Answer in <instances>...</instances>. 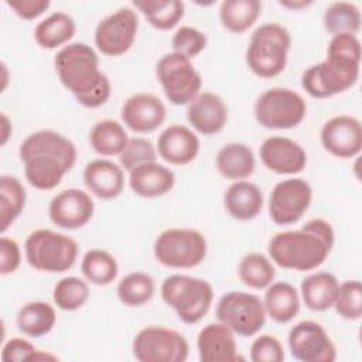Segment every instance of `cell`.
I'll return each instance as SVG.
<instances>
[{
    "label": "cell",
    "instance_id": "60d3db41",
    "mask_svg": "<svg viewBox=\"0 0 362 362\" xmlns=\"http://www.w3.org/2000/svg\"><path fill=\"white\" fill-rule=\"evenodd\" d=\"M156 158H157L156 147L150 140L144 137L129 139L126 147L119 154V161L122 168L129 173L141 164L156 161Z\"/></svg>",
    "mask_w": 362,
    "mask_h": 362
},
{
    "label": "cell",
    "instance_id": "cb8c5ba5",
    "mask_svg": "<svg viewBox=\"0 0 362 362\" xmlns=\"http://www.w3.org/2000/svg\"><path fill=\"white\" fill-rule=\"evenodd\" d=\"M174 184V173L157 161L141 164L129 173V185L132 191L143 198L163 197L173 189Z\"/></svg>",
    "mask_w": 362,
    "mask_h": 362
},
{
    "label": "cell",
    "instance_id": "5b68a950",
    "mask_svg": "<svg viewBox=\"0 0 362 362\" xmlns=\"http://www.w3.org/2000/svg\"><path fill=\"white\" fill-rule=\"evenodd\" d=\"M160 293L163 301L185 324L199 322L208 314L214 300L212 286L206 280L187 274L165 277Z\"/></svg>",
    "mask_w": 362,
    "mask_h": 362
},
{
    "label": "cell",
    "instance_id": "f6af8a7d",
    "mask_svg": "<svg viewBox=\"0 0 362 362\" xmlns=\"http://www.w3.org/2000/svg\"><path fill=\"white\" fill-rule=\"evenodd\" d=\"M37 351V348L27 339L23 338H11L8 339L1 349V361L3 362H23L30 361L31 355Z\"/></svg>",
    "mask_w": 362,
    "mask_h": 362
},
{
    "label": "cell",
    "instance_id": "9a60e30c",
    "mask_svg": "<svg viewBox=\"0 0 362 362\" xmlns=\"http://www.w3.org/2000/svg\"><path fill=\"white\" fill-rule=\"evenodd\" d=\"M291 356L303 362H334L337 349L325 328L315 321H301L288 332Z\"/></svg>",
    "mask_w": 362,
    "mask_h": 362
},
{
    "label": "cell",
    "instance_id": "1f68e13d",
    "mask_svg": "<svg viewBox=\"0 0 362 362\" xmlns=\"http://www.w3.org/2000/svg\"><path fill=\"white\" fill-rule=\"evenodd\" d=\"M127 141L129 137L124 127L112 119L95 123L89 133V143L100 156H119Z\"/></svg>",
    "mask_w": 362,
    "mask_h": 362
},
{
    "label": "cell",
    "instance_id": "ffe728a7",
    "mask_svg": "<svg viewBox=\"0 0 362 362\" xmlns=\"http://www.w3.org/2000/svg\"><path fill=\"white\" fill-rule=\"evenodd\" d=\"M189 124L204 136L219 133L228 122V107L223 99L212 92H199L187 109Z\"/></svg>",
    "mask_w": 362,
    "mask_h": 362
},
{
    "label": "cell",
    "instance_id": "83f0119b",
    "mask_svg": "<svg viewBox=\"0 0 362 362\" xmlns=\"http://www.w3.org/2000/svg\"><path fill=\"white\" fill-rule=\"evenodd\" d=\"M338 280L332 273L317 272L308 274L301 281V297L307 308L313 311H325L334 305L338 291Z\"/></svg>",
    "mask_w": 362,
    "mask_h": 362
},
{
    "label": "cell",
    "instance_id": "484cf974",
    "mask_svg": "<svg viewBox=\"0 0 362 362\" xmlns=\"http://www.w3.org/2000/svg\"><path fill=\"white\" fill-rule=\"evenodd\" d=\"M215 164L222 177L233 181H242L253 174L256 160L253 151L246 144L228 143L219 148Z\"/></svg>",
    "mask_w": 362,
    "mask_h": 362
},
{
    "label": "cell",
    "instance_id": "ac0fdd59",
    "mask_svg": "<svg viewBox=\"0 0 362 362\" xmlns=\"http://www.w3.org/2000/svg\"><path fill=\"white\" fill-rule=\"evenodd\" d=\"M259 156L264 167L276 174H297L307 164L303 146L283 136L267 137L259 148Z\"/></svg>",
    "mask_w": 362,
    "mask_h": 362
},
{
    "label": "cell",
    "instance_id": "e0dca14e",
    "mask_svg": "<svg viewBox=\"0 0 362 362\" xmlns=\"http://www.w3.org/2000/svg\"><path fill=\"white\" fill-rule=\"evenodd\" d=\"M320 139L329 154L339 158H351L359 154L362 147L361 122L349 115L334 116L324 123Z\"/></svg>",
    "mask_w": 362,
    "mask_h": 362
},
{
    "label": "cell",
    "instance_id": "bcb514c9",
    "mask_svg": "<svg viewBox=\"0 0 362 362\" xmlns=\"http://www.w3.org/2000/svg\"><path fill=\"white\" fill-rule=\"evenodd\" d=\"M6 4L24 20H34L41 16L48 7V0H6Z\"/></svg>",
    "mask_w": 362,
    "mask_h": 362
},
{
    "label": "cell",
    "instance_id": "8d00e7d4",
    "mask_svg": "<svg viewBox=\"0 0 362 362\" xmlns=\"http://www.w3.org/2000/svg\"><path fill=\"white\" fill-rule=\"evenodd\" d=\"M322 23L325 30L332 35H356L361 30V11L354 3L334 1L325 8Z\"/></svg>",
    "mask_w": 362,
    "mask_h": 362
},
{
    "label": "cell",
    "instance_id": "44dd1931",
    "mask_svg": "<svg viewBox=\"0 0 362 362\" xmlns=\"http://www.w3.org/2000/svg\"><path fill=\"white\" fill-rule=\"evenodd\" d=\"M201 362H235L242 359L238 354L235 332L222 322L205 325L197 338Z\"/></svg>",
    "mask_w": 362,
    "mask_h": 362
},
{
    "label": "cell",
    "instance_id": "f35d334b",
    "mask_svg": "<svg viewBox=\"0 0 362 362\" xmlns=\"http://www.w3.org/2000/svg\"><path fill=\"white\" fill-rule=\"evenodd\" d=\"M52 298L58 308L64 311H75L88 301L89 286L79 277H64L54 286Z\"/></svg>",
    "mask_w": 362,
    "mask_h": 362
},
{
    "label": "cell",
    "instance_id": "8fae6325",
    "mask_svg": "<svg viewBox=\"0 0 362 362\" xmlns=\"http://www.w3.org/2000/svg\"><path fill=\"white\" fill-rule=\"evenodd\" d=\"M132 351L140 362H184L188 358L189 346L178 331L148 325L136 334Z\"/></svg>",
    "mask_w": 362,
    "mask_h": 362
},
{
    "label": "cell",
    "instance_id": "74e56055",
    "mask_svg": "<svg viewBox=\"0 0 362 362\" xmlns=\"http://www.w3.org/2000/svg\"><path fill=\"white\" fill-rule=\"evenodd\" d=\"M156 283L153 277L143 272L126 274L117 284V297L127 307H140L154 296Z\"/></svg>",
    "mask_w": 362,
    "mask_h": 362
},
{
    "label": "cell",
    "instance_id": "7402d4cb",
    "mask_svg": "<svg viewBox=\"0 0 362 362\" xmlns=\"http://www.w3.org/2000/svg\"><path fill=\"white\" fill-rule=\"evenodd\" d=\"M157 151L167 163L185 165L197 158L199 153V139L187 126L171 124L160 133Z\"/></svg>",
    "mask_w": 362,
    "mask_h": 362
},
{
    "label": "cell",
    "instance_id": "d590c367",
    "mask_svg": "<svg viewBox=\"0 0 362 362\" xmlns=\"http://www.w3.org/2000/svg\"><path fill=\"white\" fill-rule=\"evenodd\" d=\"M240 281L252 288L260 290L270 286L276 277L273 263L263 253L252 252L245 255L238 266Z\"/></svg>",
    "mask_w": 362,
    "mask_h": 362
},
{
    "label": "cell",
    "instance_id": "ab89813d",
    "mask_svg": "<svg viewBox=\"0 0 362 362\" xmlns=\"http://www.w3.org/2000/svg\"><path fill=\"white\" fill-rule=\"evenodd\" d=\"M339 317L359 320L362 315V284L359 280H346L338 286L334 305Z\"/></svg>",
    "mask_w": 362,
    "mask_h": 362
},
{
    "label": "cell",
    "instance_id": "7bdbcfd3",
    "mask_svg": "<svg viewBox=\"0 0 362 362\" xmlns=\"http://www.w3.org/2000/svg\"><path fill=\"white\" fill-rule=\"evenodd\" d=\"M250 359L253 362H281L284 359L283 345L273 335H260L250 345Z\"/></svg>",
    "mask_w": 362,
    "mask_h": 362
},
{
    "label": "cell",
    "instance_id": "603a6c76",
    "mask_svg": "<svg viewBox=\"0 0 362 362\" xmlns=\"http://www.w3.org/2000/svg\"><path fill=\"white\" fill-rule=\"evenodd\" d=\"M83 182L99 199H113L123 191L124 173L116 163L98 158L86 164L83 170Z\"/></svg>",
    "mask_w": 362,
    "mask_h": 362
},
{
    "label": "cell",
    "instance_id": "4316f807",
    "mask_svg": "<svg viewBox=\"0 0 362 362\" xmlns=\"http://www.w3.org/2000/svg\"><path fill=\"white\" fill-rule=\"evenodd\" d=\"M266 315L279 324L291 321L300 311L297 288L288 281H277L267 286L263 298Z\"/></svg>",
    "mask_w": 362,
    "mask_h": 362
},
{
    "label": "cell",
    "instance_id": "2e32d148",
    "mask_svg": "<svg viewBox=\"0 0 362 362\" xmlns=\"http://www.w3.org/2000/svg\"><path fill=\"white\" fill-rule=\"evenodd\" d=\"M95 204L90 195L78 188H68L57 194L49 205L48 215L54 225L62 229H79L93 216Z\"/></svg>",
    "mask_w": 362,
    "mask_h": 362
},
{
    "label": "cell",
    "instance_id": "4dcf8cb0",
    "mask_svg": "<svg viewBox=\"0 0 362 362\" xmlns=\"http://www.w3.org/2000/svg\"><path fill=\"white\" fill-rule=\"evenodd\" d=\"M260 10L259 0H225L219 7V20L228 31L240 34L256 23Z\"/></svg>",
    "mask_w": 362,
    "mask_h": 362
},
{
    "label": "cell",
    "instance_id": "4fadbf2b",
    "mask_svg": "<svg viewBox=\"0 0 362 362\" xmlns=\"http://www.w3.org/2000/svg\"><path fill=\"white\" fill-rule=\"evenodd\" d=\"M139 17L130 7H122L102 18L95 28V45L107 57L127 52L137 34Z\"/></svg>",
    "mask_w": 362,
    "mask_h": 362
},
{
    "label": "cell",
    "instance_id": "836d02e7",
    "mask_svg": "<svg viewBox=\"0 0 362 362\" xmlns=\"http://www.w3.org/2000/svg\"><path fill=\"white\" fill-rule=\"evenodd\" d=\"M25 205V189L21 181L13 175L0 177V232L4 233L7 228L20 216Z\"/></svg>",
    "mask_w": 362,
    "mask_h": 362
},
{
    "label": "cell",
    "instance_id": "d6986e66",
    "mask_svg": "<svg viewBox=\"0 0 362 362\" xmlns=\"http://www.w3.org/2000/svg\"><path fill=\"white\" fill-rule=\"evenodd\" d=\"M165 106L153 93H134L122 106V120L134 133H150L165 120Z\"/></svg>",
    "mask_w": 362,
    "mask_h": 362
},
{
    "label": "cell",
    "instance_id": "ba28073f",
    "mask_svg": "<svg viewBox=\"0 0 362 362\" xmlns=\"http://www.w3.org/2000/svg\"><path fill=\"white\" fill-rule=\"evenodd\" d=\"M206 250L205 236L189 228L165 229L154 242L156 260L173 269H191L201 264Z\"/></svg>",
    "mask_w": 362,
    "mask_h": 362
},
{
    "label": "cell",
    "instance_id": "e575fe53",
    "mask_svg": "<svg viewBox=\"0 0 362 362\" xmlns=\"http://www.w3.org/2000/svg\"><path fill=\"white\" fill-rule=\"evenodd\" d=\"M81 270L89 283L95 286H107L116 279L119 267L113 255L107 250L95 247L83 255Z\"/></svg>",
    "mask_w": 362,
    "mask_h": 362
},
{
    "label": "cell",
    "instance_id": "52a82bcc",
    "mask_svg": "<svg viewBox=\"0 0 362 362\" xmlns=\"http://www.w3.org/2000/svg\"><path fill=\"white\" fill-rule=\"evenodd\" d=\"M24 253L31 267L48 273H62L75 264L78 243L68 235L51 229H37L27 236Z\"/></svg>",
    "mask_w": 362,
    "mask_h": 362
},
{
    "label": "cell",
    "instance_id": "30bf717a",
    "mask_svg": "<svg viewBox=\"0 0 362 362\" xmlns=\"http://www.w3.org/2000/svg\"><path fill=\"white\" fill-rule=\"evenodd\" d=\"M156 76L165 98L175 106L188 105L202 86V78L191 59L174 51L157 61Z\"/></svg>",
    "mask_w": 362,
    "mask_h": 362
},
{
    "label": "cell",
    "instance_id": "681fc988",
    "mask_svg": "<svg viewBox=\"0 0 362 362\" xmlns=\"http://www.w3.org/2000/svg\"><path fill=\"white\" fill-rule=\"evenodd\" d=\"M30 361H34V362H40V361H58V356H57V355H52V354H49V352H44V351H38V349H37V351L31 355Z\"/></svg>",
    "mask_w": 362,
    "mask_h": 362
},
{
    "label": "cell",
    "instance_id": "6da1fadb",
    "mask_svg": "<svg viewBox=\"0 0 362 362\" xmlns=\"http://www.w3.org/2000/svg\"><path fill=\"white\" fill-rule=\"evenodd\" d=\"M24 174L31 187L48 191L59 185L76 161V147L55 130H38L27 136L18 148Z\"/></svg>",
    "mask_w": 362,
    "mask_h": 362
},
{
    "label": "cell",
    "instance_id": "d6a6232c",
    "mask_svg": "<svg viewBox=\"0 0 362 362\" xmlns=\"http://www.w3.org/2000/svg\"><path fill=\"white\" fill-rule=\"evenodd\" d=\"M146 20L157 30H171L182 18L185 6L180 0H134Z\"/></svg>",
    "mask_w": 362,
    "mask_h": 362
},
{
    "label": "cell",
    "instance_id": "8992f818",
    "mask_svg": "<svg viewBox=\"0 0 362 362\" xmlns=\"http://www.w3.org/2000/svg\"><path fill=\"white\" fill-rule=\"evenodd\" d=\"M361 59L327 52V59L308 66L301 76L303 89L313 98L324 99L352 88L359 78Z\"/></svg>",
    "mask_w": 362,
    "mask_h": 362
},
{
    "label": "cell",
    "instance_id": "7a4b0ae2",
    "mask_svg": "<svg viewBox=\"0 0 362 362\" xmlns=\"http://www.w3.org/2000/svg\"><path fill=\"white\" fill-rule=\"evenodd\" d=\"M54 65L61 83L79 105L95 109L110 98V81L99 69V57L90 45L85 42L64 45L57 52Z\"/></svg>",
    "mask_w": 362,
    "mask_h": 362
},
{
    "label": "cell",
    "instance_id": "277c9868",
    "mask_svg": "<svg viewBox=\"0 0 362 362\" xmlns=\"http://www.w3.org/2000/svg\"><path fill=\"white\" fill-rule=\"evenodd\" d=\"M290 45L291 35L286 27L276 23L262 24L250 35L246 65L260 78L277 76L287 65Z\"/></svg>",
    "mask_w": 362,
    "mask_h": 362
},
{
    "label": "cell",
    "instance_id": "c3c4849f",
    "mask_svg": "<svg viewBox=\"0 0 362 362\" xmlns=\"http://www.w3.org/2000/svg\"><path fill=\"white\" fill-rule=\"evenodd\" d=\"M279 3H280V6L291 8V10H300V8H304V7L310 6V4H313V1H305V0H300V1L284 0V1H279Z\"/></svg>",
    "mask_w": 362,
    "mask_h": 362
},
{
    "label": "cell",
    "instance_id": "b9f144b4",
    "mask_svg": "<svg viewBox=\"0 0 362 362\" xmlns=\"http://www.w3.org/2000/svg\"><path fill=\"white\" fill-rule=\"evenodd\" d=\"M171 45L174 52L181 54L187 58H194L199 52H202L206 47V35L189 25H181L171 38Z\"/></svg>",
    "mask_w": 362,
    "mask_h": 362
},
{
    "label": "cell",
    "instance_id": "f1b7e54d",
    "mask_svg": "<svg viewBox=\"0 0 362 362\" xmlns=\"http://www.w3.org/2000/svg\"><path fill=\"white\" fill-rule=\"evenodd\" d=\"M75 30V21L69 14L55 11L35 25L34 38L41 48L54 49L66 44L74 37Z\"/></svg>",
    "mask_w": 362,
    "mask_h": 362
},
{
    "label": "cell",
    "instance_id": "5bb4252c",
    "mask_svg": "<svg viewBox=\"0 0 362 362\" xmlns=\"http://www.w3.org/2000/svg\"><path fill=\"white\" fill-rule=\"evenodd\" d=\"M313 198L311 185L304 178L277 182L269 198V215L276 225H291L301 219Z\"/></svg>",
    "mask_w": 362,
    "mask_h": 362
},
{
    "label": "cell",
    "instance_id": "7c38bea8",
    "mask_svg": "<svg viewBox=\"0 0 362 362\" xmlns=\"http://www.w3.org/2000/svg\"><path fill=\"white\" fill-rule=\"evenodd\" d=\"M215 315L219 322L240 337L257 334L266 322L263 301L246 291L225 293L216 304Z\"/></svg>",
    "mask_w": 362,
    "mask_h": 362
},
{
    "label": "cell",
    "instance_id": "d4e9b609",
    "mask_svg": "<svg viewBox=\"0 0 362 362\" xmlns=\"http://www.w3.org/2000/svg\"><path fill=\"white\" fill-rule=\"evenodd\" d=\"M223 205L228 214L238 221L256 218L263 208L262 189L249 181L232 182L223 194Z\"/></svg>",
    "mask_w": 362,
    "mask_h": 362
},
{
    "label": "cell",
    "instance_id": "7dc6e473",
    "mask_svg": "<svg viewBox=\"0 0 362 362\" xmlns=\"http://www.w3.org/2000/svg\"><path fill=\"white\" fill-rule=\"evenodd\" d=\"M10 134H11V123L8 117L4 113H1V146L7 143Z\"/></svg>",
    "mask_w": 362,
    "mask_h": 362
},
{
    "label": "cell",
    "instance_id": "ee69618b",
    "mask_svg": "<svg viewBox=\"0 0 362 362\" xmlns=\"http://www.w3.org/2000/svg\"><path fill=\"white\" fill-rule=\"evenodd\" d=\"M21 262V252L18 243L7 236H1L0 239V274H11L14 273Z\"/></svg>",
    "mask_w": 362,
    "mask_h": 362
},
{
    "label": "cell",
    "instance_id": "3957f363",
    "mask_svg": "<svg viewBox=\"0 0 362 362\" xmlns=\"http://www.w3.org/2000/svg\"><path fill=\"white\" fill-rule=\"evenodd\" d=\"M334 238L329 222L321 218L310 219L300 229L273 235L269 240V256L283 269L308 272L325 262Z\"/></svg>",
    "mask_w": 362,
    "mask_h": 362
},
{
    "label": "cell",
    "instance_id": "f546056e",
    "mask_svg": "<svg viewBox=\"0 0 362 362\" xmlns=\"http://www.w3.org/2000/svg\"><path fill=\"white\" fill-rule=\"evenodd\" d=\"M16 322L23 334L38 338L54 328L57 314L54 307L45 301H30L18 310Z\"/></svg>",
    "mask_w": 362,
    "mask_h": 362
},
{
    "label": "cell",
    "instance_id": "9c48e42d",
    "mask_svg": "<svg viewBox=\"0 0 362 362\" xmlns=\"http://www.w3.org/2000/svg\"><path fill=\"white\" fill-rule=\"evenodd\" d=\"M253 113L257 123L266 129H291L305 117L307 103L293 89L272 88L256 99Z\"/></svg>",
    "mask_w": 362,
    "mask_h": 362
}]
</instances>
